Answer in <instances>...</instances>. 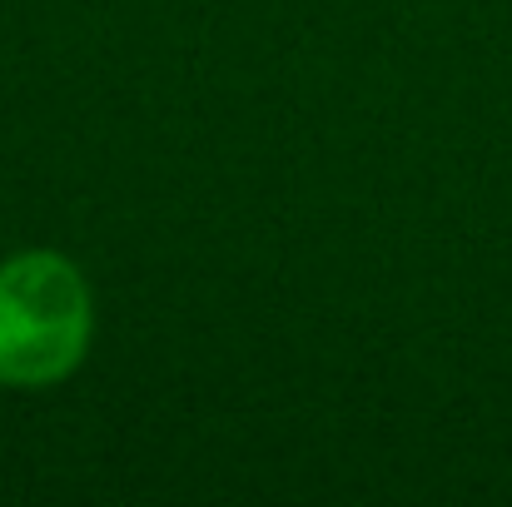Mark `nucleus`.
Returning a JSON list of instances; mask_svg holds the SVG:
<instances>
[{
  "label": "nucleus",
  "mask_w": 512,
  "mask_h": 507,
  "mask_svg": "<svg viewBox=\"0 0 512 507\" xmlns=\"http://www.w3.org/2000/svg\"><path fill=\"white\" fill-rule=\"evenodd\" d=\"M95 334V299L75 259L25 249L0 264V383L55 388L65 383Z\"/></svg>",
  "instance_id": "1"
}]
</instances>
